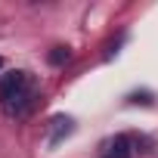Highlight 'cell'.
<instances>
[{"instance_id": "5b68a950", "label": "cell", "mask_w": 158, "mask_h": 158, "mask_svg": "<svg viewBox=\"0 0 158 158\" xmlns=\"http://www.w3.org/2000/svg\"><path fill=\"white\" fill-rule=\"evenodd\" d=\"M106 158H112V155H106Z\"/></svg>"}, {"instance_id": "7a4b0ae2", "label": "cell", "mask_w": 158, "mask_h": 158, "mask_svg": "<svg viewBox=\"0 0 158 158\" xmlns=\"http://www.w3.org/2000/svg\"><path fill=\"white\" fill-rule=\"evenodd\" d=\"M106 155H112V158H130V139L127 136H115V143H112V149Z\"/></svg>"}, {"instance_id": "3957f363", "label": "cell", "mask_w": 158, "mask_h": 158, "mask_svg": "<svg viewBox=\"0 0 158 158\" xmlns=\"http://www.w3.org/2000/svg\"><path fill=\"white\" fill-rule=\"evenodd\" d=\"M65 59H68V50H62V47H59L56 53H50V62H53V65H62Z\"/></svg>"}, {"instance_id": "6da1fadb", "label": "cell", "mask_w": 158, "mask_h": 158, "mask_svg": "<svg viewBox=\"0 0 158 158\" xmlns=\"http://www.w3.org/2000/svg\"><path fill=\"white\" fill-rule=\"evenodd\" d=\"M34 102V77L28 71H10L0 81V106L6 115H25Z\"/></svg>"}, {"instance_id": "277c9868", "label": "cell", "mask_w": 158, "mask_h": 158, "mask_svg": "<svg viewBox=\"0 0 158 158\" xmlns=\"http://www.w3.org/2000/svg\"><path fill=\"white\" fill-rule=\"evenodd\" d=\"M0 68H3V59H0Z\"/></svg>"}]
</instances>
